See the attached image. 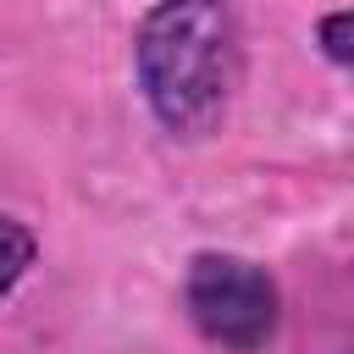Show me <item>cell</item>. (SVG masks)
Returning <instances> with one entry per match:
<instances>
[{
    "mask_svg": "<svg viewBox=\"0 0 354 354\" xmlns=\"http://www.w3.org/2000/svg\"><path fill=\"white\" fill-rule=\"evenodd\" d=\"M321 50H326L337 66L354 72V11H332V17L321 22Z\"/></svg>",
    "mask_w": 354,
    "mask_h": 354,
    "instance_id": "cell-4",
    "label": "cell"
},
{
    "mask_svg": "<svg viewBox=\"0 0 354 354\" xmlns=\"http://www.w3.org/2000/svg\"><path fill=\"white\" fill-rule=\"evenodd\" d=\"M28 266H33V232L22 221L0 216V299L28 277Z\"/></svg>",
    "mask_w": 354,
    "mask_h": 354,
    "instance_id": "cell-3",
    "label": "cell"
},
{
    "mask_svg": "<svg viewBox=\"0 0 354 354\" xmlns=\"http://www.w3.org/2000/svg\"><path fill=\"white\" fill-rule=\"evenodd\" d=\"M243 39L232 0H160L133 39V72L155 122L177 138H205L238 88Z\"/></svg>",
    "mask_w": 354,
    "mask_h": 354,
    "instance_id": "cell-1",
    "label": "cell"
},
{
    "mask_svg": "<svg viewBox=\"0 0 354 354\" xmlns=\"http://www.w3.org/2000/svg\"><path fill=\"white\" fill-rule=\"evenodd\" d=\"M183 304L227 354H260L277 332V282L243 254H194Z\"/></svg>",
    "mask_w": 354,
    "mask_h": 354,
    "instance_id": "cell-2",
    "label": "cell"
}]
</instances>
